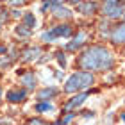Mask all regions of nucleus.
I'll return each instance as SVG.
<instances>
[{
  "instance_id": "0eeeda50",
  "label": "nucleus",
  "mask_w": 125,
  "mask_h": 125,
  "mask_svg": "<svg viewBox=\"0 0 125 125\" xmlns=\"http://www.w3.org/2000/svg\"><path fill=\"white\" fill-rule=\"evenodd\" d=\"M54 14L57 16V18H70L72 16V11L62 7V5H57V7H54Z\"/></svg>"
},
{
  "instance_id": "aec40b11",
  "label": "nucleus",
  "mask_w": 125,
  "mask_h": 125,
  "mask_svg": "<svg viewBox=\"0 0 125 125\" xmlns=\"http://www.w3.org/2000/svg\"><path fill=\"white\" fill-rule=\"evenodd\" d=\"M9 2L16 5V4H23V2H25V0H9Z\"/></svg>"
},
{
  "instance_id": "f3484780",
  "label": "nucleus",
  "mask_w": 125,
  "mask_h": 125,
  "mask_svg": "<svg viewBox=\"0 0 125 125\" xmlns=\"http://www.w3.org/2000/svg\"><path fill=\"white\" fill-rule=\"evenodd\" d=\"M54 38H55V36L52 34V31H50V32H43V34H41V39H43V41H52Z\"/></svg>"
},
{
  "instance_id": "9d476101",
  "label": "nucleus",
  "mask_w": 125,
  "mask_h": 125,
  "mask_svg": "<svg viewBox=\"0 0 125 125\" xmlns=\"http://www.w3.org/2000/svg\"><path fill=\"white\" fill-rule=\"evenodd\" d=\"M84 39H86V34H84V32H81V34H79V36H77L75 39H73V43H70V45H68V50H75L77 47H81V45L84 43Z\"/></svg>"
},
{
  "instance_id": "393cba45",
  "label": "nucleus",
  "mask_w": 125,
  "mask_h": 125,
  "mask_svg": "<svg viewBox=\"0 0 125 125\" xmlns=\"http://www.w3.org/2000/svg\"><path fill=\"white\" fill-rule=\"evenodd\" d=\"M52 2H61V0H52Z\"/></svg>"
},
{
  "instance_id": "2eb2a0df",
  "label": "nucleus",
  "mask_w": 125,
  "mask_h": 125,
  "mask_svg": "<svg viewBox=\"0 0 125 125\" xmlns=\"http://www.w3.org/2000/svg\"><path fill=\"white\" fill-rule=\"evenodd\" d=\"M27 25H18V29H16V34H20V36H31V29H25Z\"/></svg>"
},
{
  "instance_id": "6e6552de",
  "label": "nucleus",
  "mask_w": 125,
  "mask_h": 125,
  "mask_svg": "<svg viewBox=\"0 0 125 125\" xmlns=\"http://www.w3.org/2000/svg\"><path fill=\"white\" fill-rule=\"evenodd\" d=\"M21 82L25 84L27 88H34L36 86V77H34V73H25V75H21Z\"/></svg>"
},
{
  "instance_id": "a878e982",
  "label": "nucleus",
  "mask_w": 125,
  "mask_h": 125,
  "mask_svg": "<svg viewBox=\"0 0 125 125\" xmlns=\"http://www.w3.org/2000/svg\"><path fill=\"white\" fill-rule=\"evenodd\" d=\"M122 118H123V120H125V113H123V116H122Z\"/></svg>"
},
{
  "instance_id": "412c9836",
  "label": "nucleus",
  "mask_w": 125,
  "mask_h": 125,
  "mask_svg": "<svg viewBox=\"0 0 125 125\" xmlns=\"http://www.w3.org/2000/svg\"><path fill=\"white\" fill-rule=\"evenodd\" d=\"M31 123H43V120H38V118H32Z\"/></svg>"
},
{
  "instance_id": "1a4fd4ad",
  "label": "nucleus",
  "mask_w": 125,
  "mask_h": 125,
  "mask_svg": "<svg viewBox=\"0 0 125 125\" xmlns=\"http://www.w3.org/2000/svg\"><path fill=\"white\" fill-rule=\"evenodd\" d=\"M25 98V91L21 89V91H9L7 93V100L9 102H20Z\"/></svg>"
},
{
  "instance_id": "6ab92c4d",
  "label": "nucleus",
  "mask_w": 125,
  "mask_h": 125,
  "mask_svg": "<svg viewBox=\"0 0 125 125\" xmlns=\"http://www.w3.org/2000/svg\"><path fill=\"white\" fill-rule=\"evenodd\" d=\"M73 120V113H70V115H66L64 118H62V123H68V122H72Z\"/></svg>"
},
{
  "instance_id": "20e7f679",
  "label": "nucleus",
  "mask_w": 125,
  "mask_h": 125,
  "mask_svg": "<svg viewBox=\"0 0 125 125\" xmlns=\"http://www.w3.org/2000/svg\"><path fill=\"white\" fill-rule=\"evenodd\" d=\"M86 98H88V95H86V93H81V95L73 96V100H70V102L66 104V109H73V107H79V105H81Z\"/></svg>"
},
{
  "instance_id": "4be33fe9",
  "label": "nucleus",
  "mask_w": 125,
  "mask_h": 125,
  "mask_svg": "<svg viewBox=\"0 0 125 125\" xmlns=\"http://www.w3.org/2000/svg\"><path fill=\"white\" fill-rule=\"evenodd\" d=\"M13 16H14V18H20V16H21V13H20V11H14V13H13Z\"/></svg>"
},
{
  "instance_id": "5701e85b",
  "label": "nucleus",
  "mask_w": 125,
  "mask_h": 125,
  "mask_svg": "<svg viewBox=\"0 0 125 125\" xmlns=\"http://www.w3.org/2000/svg\"><path fill=\"white\" fill-rule=\"evenodd\" d=\"M70 2H72V4H79L81 0H70Z\"/></svg>"
},
{
  "instance_id": "ddd939ff",
  "label": "nucleus",
  "mask_w": 125,
  "mask_h": 125,
  "mask_svg": "<svg viewBox=\"0 0 125 125\" xmlns=\"http://www.w3.org/2000/svg\"><path fill=\"white\" fill-rule=\"evenodd\" d=\"M38 54H39V48H32V50H27V52H25V55H23V59H25V61L36 59V57H38Z\"/></svg>"
},
{
  "instance_id": "423d86ee",
  "label": "nucleus",
  "mask_w": 125,
  "mask_h": 125,
  "mask_svg": "<svg viewBox=\"0 0 125 125\" xmlns=\"http://www.w3.org/2000/svg\"><path fill=\"white\" fill-rule=\"evenodd\" d=\"M52 34L55 38H57V36H70L72 29L68 25H59V27H55V29H52Z\"/></svg>"
},
{
  "instance_id": "f257e3e1",
  "label": "nucleus",
  "mask_w": 125,
  "mask_h": 125,
  "mask_svg": "<svg viewBox=\"0 0 125 125\" xmlns=\"http://www.w3.org/2000/svg\"><path fill=\"white\" fill-rule=\"evenodd\" d=\"M79 64L84 70H109L113 66V57H111L109 50H105L102 47H93L81 57Z\"/></svg>"
},
{
  "instance_id": "7ed1b4c3",
  "label": "nucleus",
  "mask_w": 125,
  "mask_h": 125,
  "mask_svg": "<svg viewBox=\"0 0 125 125\" xmlns=\"http://www.w3.org/2000/svg\"><path fill=\"white\" fill-rule=\"evenodd\" d=\"M104 14L111 16V18H118L123 14V7L120 5V0H107L104 4Z\"/></svg>"
},
{
  "instance_id": "dca6fc26",
  "label": "nucleus",
  "mask_w": 125,
  "mask_h": 125,
  "mask_svg": "<svg viewBox=\"0 0 125 125\" xmlns=\"http://www.w3.org/2000/svg\"><path fill=\"white\" fill-rule=\"evenodd\" d=\"M54 107H52V104H48V102H43V104H39L38 105V111H52Z\"/></svg>"
},
{
  "instance_id": "b1692460",
  "label": "nucleus",
  "mask_w": 125,
  "mask_h": 125,
  "mask_svg": "<svg viewBox=\"0 0 125 125\" xmlns=\"http://www.w3.org/2000/svg\"><path fill=\"white\" fill-rule=\"evenodd\" d=\"M4 52H5V48H4V47H0V54H4Z\"/></svg>"
},
{
  "instance_id": "bb28decb",
  "label": "nucleus",
  "mask_w": 125,
  "mask_h": 125,
  "mask_svg": "<svg viewBox=\"0 0 125 125\" xmlns=\"http://www.w3.org/2000/svg\"><path fill=\"white\" fill-rule=\"evenodd\" d=\"M0 95H2V89H0Z\"/></svg>"
},
{
  "instance_id": "f03ea898",
  "label": "nucleus",
  "mask_w": 125,
  "mask_h": 125,
  "mask_svg": "<svg viewBox=\"0 0 125 125\" xmlns=\"http://www.w3.org/2000/svg\"><path fill=\"white\" fill-rule=\"evenodd\" d=\"M93 84V75L88 72H79V73H73V75L66 81V86H64V91L68 93H73L77 89H84L88 86Z\"/></svg>"
},
{
  "instance_id": "4468645a",
  "label": "nucleus",
  "mask_w": 125,
  "mask_h": 125,
  "mask_svg": "<svg viewBox=\"0 0 125 125\" xmlns=\"http://www.w3.org/2000/svg\"><path fill=\"white\" fill-rule=\"evenodd\" d=\"M23 21H25V25L29 27V29L36 25V18H34V14H31V13H27V14L23 16Z\"/></svg>"
},
{
  "instance_id": "39448f33",
  "label": "nucleus",
  "mask_w": 125,
  "mask_h": 125,
  "mask_svg": "<svg viewBox=\"0 0 125 125\" xmlns=\"http://www.w3.org/2000/svg\"><path fill=\"white\" fill-rule=\"evenodd\" d=\"M113 41L115 43H125V25H120L113 32Z\"/></svg>"
},
{
  "instance_id": "a211bd4d",
  "label": "nucleus",
  "mask_w": 125,
  "mask_h": 125,
  "mask_svg": "<svg viewBox=\"0 0 125 125\" xmlns=\"http://www.w3.org/2000/svg\"><path fill=\"white\" fill-rule=\"evenodd\" d=\"M57 61H59V64H61V66H64V64H66V57H64V54H57Z\"/></svg>"
},
{
  "instance_id": "f8f14e48",
  "label": "nucleus",
  "mask_w": 125,
  "mask_h": 125,
  "mask_svg": "<svg viewBox=\"0 0 125 125\" xmlns=\"http://www.w3.org/2000/svg\"><path fill=\"white\" fill-rule=\"evenodd\" d=\"M79 11L84 13V14H91L95 11V4H81L79 5Z\"/></svg>"
},
{
  "instance_id": "9b49d317",
  "label": "nucleus",
  "mask_w": 125,
  "mask_h": 125,
  "mask_svg": "<svg viewBox=\"0 0 125 125\" xmlns=\"http://www.w3.org/2000/svg\"><path fill=\"white\" fill-rule=\"evenodd\" d=\"M55 95V89L54 88H47V89H43V91H39V95H38V98H41V100H48L50 96H54Z\"/></svg>"
}]
</instances>
